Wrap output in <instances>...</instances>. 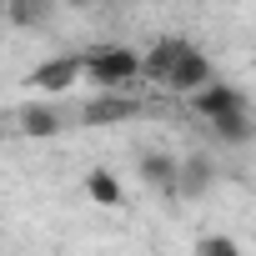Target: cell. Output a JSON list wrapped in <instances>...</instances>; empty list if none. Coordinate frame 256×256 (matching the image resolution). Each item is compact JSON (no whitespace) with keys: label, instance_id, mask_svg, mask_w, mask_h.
Returning <instances> with one entry per match:
<instances>
[{"label":"cell","instance_id":"cell-5","mask_svg":"<svg viewBox=\"0 0 256 256\" xmlns=\"http://www.w3.org/2000/svg\"><path fill=\"white\" fill-rule=\"evenodd\" d=\"M131 116H136V100L131 96H100V100L86 106V120L90 126H116V120H131Z\"/></svg>","mask_w":256,"mask_h":256},{"label":"cell","instance_id":"cell-6","mask_svg":"<svg viewBox=\"0 0 256 256\" xmlns=\"http://www.w3.org/2000/svg\"><path fill=\"white\" fill-rule=\"evenodd\" d=\"M26 131H30V136H56V131H60V110H50V106L26 110Z\"/></svg>","mask_w":256,"mask_h":256},{"label":"cell","instance_id":"cell-3","mask_svg":"<svg viewBox=\"0 0 256 256\" xmlns=\"http://www.w3.org/2000/svg\"><path fill=\"white\" fill-rule=\"evenodd\" d=\"M141 76V56L131 46H96L80 56V80H90L96 90H120Z\"/></svg>","mask_w":256,"mask_h":256},{"label":"cell","instance_id":"cell-1","mask_svg":"<svg viewBox=\"0 0 256 256\" xmlns=\"http://www.w3.org/2000/svg\"><path fill=\"white\" fill-rule=\"evenodd\" d=\"M141 76H151V80L166 86V90L196 96L201 86H211V60H206L191 40L171 36V40H156L151 56H141Z\"/></svg>","mask_w":256,"mask_h":256},{"label":"cell","instance_id":"cell-8","mask_svg":"<svg viewBox=\"0 0 256 256\" xmlns=\"http://www.w3.org/2000/svg\"><path fill=\"white\" fill-rule=\"evenodd\" d=\"M196 256H241L231 236H201L196 241Z\"/></svg>","mask_w":256,"mask_h":256},{"label":"cell","instance_id":"cell-4","mask_svg":"<svg viewBox=\"0 0 256 256\" xmlns=\"http://www.w3.org/2000/svg\"><path fill=\"white\" fill-rule=\"evenodd\" d=\"M80 80V56H56V60H46V66H36L30 70V86L36 90H70Z\"/></svg>","mask_w":256,"mask_h":256},{"label":"cell","instance_id":"cell-2","mask_svg":"<svg viewBox=\"0 0 256 256\" xmlns=\"http://www.w3.org/2000/svg\"><path fill=\"white\" fill-rule=\"evenodd\" d=\"M191 100H196V110L216 126L226 141H246V136H251V106H246V96H241L236 86L211 80V86H201Z\"/></svg>","mask_w":256,"mask_h":256},{"label":"cell","instance_id":"cell-7","mask_svg":"<svg viewBox=\"0 0 256 256\" xmlns=\"http://www.w3.org/2000/svg\"><path fill=\"white\" fill-rule=\"evenodd\" d=\"M90 196H96L100 206H120V186H116L106 171H96V176H90Z\"/></svg>","mask_w":256,"mask_h":256}]
</instances>
